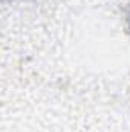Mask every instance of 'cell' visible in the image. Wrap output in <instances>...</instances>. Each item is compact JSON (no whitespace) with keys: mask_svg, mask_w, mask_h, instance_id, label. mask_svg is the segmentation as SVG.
<instances>
[{"mask_svg":"<svg viewBox=\"0 0 130 132\" xmlns=\"http://www.w3.org/2000/svg\"><path fill=\"white\" fill-rule=\"evenodd\" d=\"M126 25H127V31H129V35H130V3L126 6Z\"/></svg>","mask_w":130,"mask_h":132,"instance_id":"cell-1","label":"cell"}]
</instances>
